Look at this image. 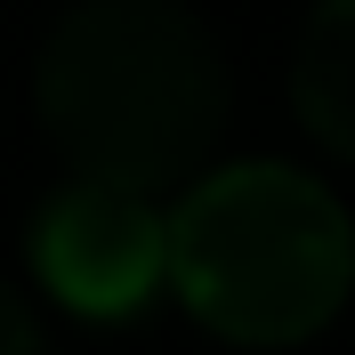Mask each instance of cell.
Returning <instances> with one entry per match:
<instances>
[{"instance_id":"6da1fadb","label":"cell","mask_w":355,"mask_h":355,"mask_svg":"<svg viewBox=\"0 0 355 355\" xmlns=\"http://www.w3.org/2000/svg\"><path fill=\"white\" fill-rule=\"evenodd\" d=\"M234 81L186 0H81L33 65V113L73 178L162 194L226 130Z\"/></svg>"},{"instance_id":"7a4b0ae2","label":"cell","mask_w":355,"mask_h":355,"mask_svg":"<svg viewBox=\"0 0 355 355\" xmlns=\"http://www.w3.org/2000/svg\"><path fill=\"white\" fill-rule=\"evenodd\" d=\"M162 275L234 347H299L355 291V218L291 162H226L170 210Z\"/></svg>"},{"instance_id":"3957f363","label":"cell","mask_w":355,"mask_h":355,"mask_svg":"<svg viewBox=\"0 0 355 355\" xmlns=\"http://www.w3.org/2000/svg\"><path fill=\"white\" fill-rule=\"evenodd\" d=\"M33 275H41L73 315H130L154 299L162 283V218L146 210V194L105 186V178H73L33 210Z\"/></svg>"},{"instance_id":"277c9868","label":"cell","mask_w":355,"mask_h":355,"mask_svg":"<svg viewBox=\"0 0 355 355\" xmlns=\"http://www.w3.org/2000/svg\"><path fill=\"white\" fill-rule=\"evenodd\" d=\"M291 105L315 146L355 162V0H315L291 49Z\"/></svg>"},{"instance_id":"5b68a950","label":"cell","mask_w":355,"mask_h":355,"mask_svg":"<svg viewBox=\"0 0 355 355\" xmlns=\"http://www.w3.org/2000/svg\"><path fill=\"white\" fill-rule=\"evenodd\" d=\"M0 355H49L41 315L24 307V291H17V283H0Z\"/></svg>"}]
</instances>
